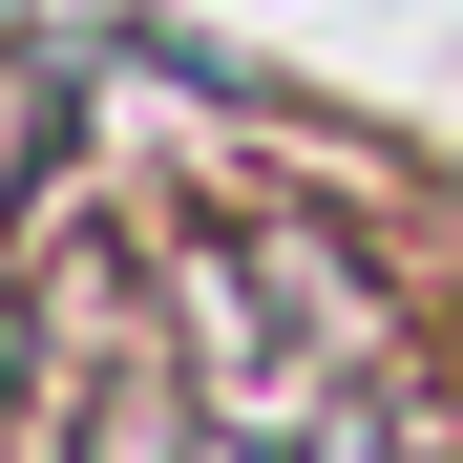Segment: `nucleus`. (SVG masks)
<instances>
[{
	"mask_svg": "<svg viewBox=\"0 0 463 463\" xmlns=\"http://www.w3.org/2000/svg\"><path fill=\"white\" fill-rule=\"evenodd\" d=\"M106 463H190V421H169V379H106Z\"/></svg>",
	"mask_w": 463,
	"mask_h": 463,
	"instance_id": "f257e3e1",
	"label": "nucleus"
},
{
	"mask_svg": "<svg viewBox=\"0 0 463 463\" xmlns=\"http://www.w3.org/2000/svg\"><path fill=\"white\" fill-rule=\"evenodd\" d=\"M317 463H421V442H401V421H337V442H317Z\"/></svg>",
	"mask_w": 463,
	"mask_h": 463,
	"instance_id": "f03ea898",
	"label": "nucleus"
}]
</instances>
